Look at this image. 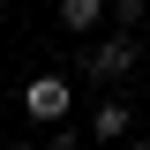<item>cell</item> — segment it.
Here are the masks:
<instances>
[{
    "label": "cell",
    "instance_id": "3957f363",
    "mask_svg": "<svg viewBox=\"0 0 150 150\" xmlns=\"http://www.w3.org/2000/svg\"><path fill=\"white\" fill-rule=\"evenodd\" d=\"M105 23H112L105 0H60V30L68 38H90V30H105Z\"/></svg>",
    "mask_w": 150,
    "mask_h": 150
},
{
    "label": "cell",
    "instance_id": "277c9868",
    "mask_svg": "<svg viewBox=\"0 0 150 150\" xmlns=\"http://www.w3.org/2000/svg\"><path fill=\"white\" fill-rule=\"evenodd\" d=\"M128 128H135V105H128V98H105V105L90 112V135H98V143H120Z\"/></svg>",
    "mask_w": 150,
    "mask_h": 150
},
{
    "label": "cell",
    "instance_id": "6da1fadb",
    "mask_svg": "<svg viewBox=\"0 0 150 150\" xmlns=\"http://www.w3.org/2000/svg\"><path fill=\"white\" fill-rule=\"evenodd\" d=\"M135 60H143V38L135 30H112V38H98L90 53H83V75H90V83H128Z\"/></svg>",
    "mask_w": 150,
    "mask_h": 150
},
{
    "label": "cell",
    "instance_id": "7a4b0ae2",
    "mask_svg": "<svg viewBox=\"0 0 150 150\" xmlns=\"http://www.w3.org/2000/svg\"><path fill=\"white\" fill-rule=\"evenodd\" d=\"M68 105H75V83L68 75H30V83H23V112H30L38 128H53V120H68Z\"/></svg>",
    "mask_w": 150,
    "mask_h": 150
},
{
    "label": "cell",
    "instance_id": "5b68a950",
    "mask_svg": "<svg viewBox=\"0 0 150 150\" xmlns=\"http://www.w3.org/2000/svg\"><path fill=\"white\" fill-rule=\"evenodd\" d=\"M105 8H112V30H135L150 15V0H105Z\"/></svg>",
    "mask_w": 150,
    "mask_h": 150
}]
</instances>
